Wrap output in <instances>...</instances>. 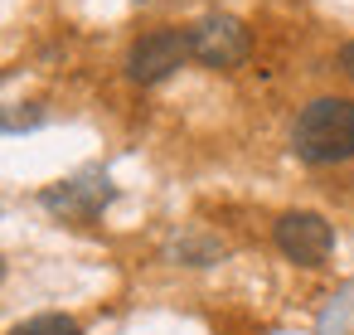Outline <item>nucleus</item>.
Masks as SVG:
<instances>
[{
  "mask_svg": "<svg viewBox=\"0 0 354 335\" xmlns=\"http://www.w3.org/2000/svg\"><path fill=\"white\" fill-rule=\"evenodd\" d=\"M291 151L306 165H339L354 156V102L349 98H315L301 107L291 127Z\"/></svg>",
  "mask_w": 354,
  "mask_h": 335,
  "instance_id": "nucleus-1",
  "label": "nucleus"
},
{
  "mask_svg": "<svg viewBox=\"0 0 354 335\" xmlns=\"http://www.w3.org/2000/svg\"><path fill=\"white\" fill-rule=\"evenodd\" d=\"M194 59V44H189V30L180 25H160V30H146L131 49H127V78L151 88V83H165L175 69H185Z\"/></svg>",
  "mask_w": 354,
  "mask_h": 335,
  "instance_id": "nucleus-2",
  "label": "nucleus"
},
{
  "mask_svg": "<svg viewBox=\"0 0 354 335\" xmlns=\"http://www.w3.org/2000/svg\"><path fill=\"white\" fill-rule=\"evenodd\" d=\"M189 44H194V59L204 69H218V73L238 69L252 49L243 20H233V15H204L199 25H189Z\"/></svg>",
  "mask_w": 354,
  "mask_h": 335,
  "instance_id": "nucleus-3",
  "label": "nucleus"
},
{
  "mask_svg": "<svg viewBox=\"0 0 354 335\" xmlns=\"http://www.w3.org/2000/svg\"><path fill=\"white\" fill-rule=\"evenodd\" d=\"M272 238H277L281 257H291L296 267H320V262L330 257V248H335V228H330L320 214H310V209L281 214L277 228H272Z\"/></svg>",
  "mask_w": 354,
  "mask_h": 335,
  "instance_id": "nucleus-4",
  "label": "nucleus"
},
{
  "mask_svg": "<svg viewBox=\"0 0 354 335\" xmlns=\"http://www.w3.org/2000/svg\"><path fill=\"white\" fill-rule=\"evenodd\" d=\"M107 199H112V185H107L102 175L68 180V185H59V190L44 194V204H49L54 214H64V219H97Z\"/></svg>",
  "mask_w": 354,
  "mask_h": 335,
  "instance_id": "nucleus-5",
  "label": "nucleus"
},
{
  "mask_svg": "<svg viewBox=\"0 0 354 335\" xmlns=\"http://www.w3.org/2000/svg\"><path fill=\"white\" fill-rule=\"evenodd\" d=\"M10 335H83V330H78V320H73V316L44 311V316H30V320H20Z\"/></svg>",
  "mask_w": 354,
  "mask_h": 335,
  "instance_id": "nucleus-6",
  "label": "nucleus"
},
{
  "mask_svg": "<svg viewBox=\"0 0 354 335\" xmlns=\"http://www.w3.org/2000/svg\"><path fill=\"white\" fill-rule=\"evenodd\" d=\"M339 73H344V78L354 83V39H349V44L339 49Z\"/></svg>",
  "mask_w": 354,
  "mask_h": 335,
  "instance_id": "nucleus-7",
  "label": "nucleus"
},
{
  "mask_svg": "<svg viewBox=\"0 0 354 335\" xmlns=\"http://www.w3.org/2000/svg\"><path fill=\"white\" fill-rule=\"evenodd\" d=\"M0 277H6V262H0Z\"/></svg>",
  "mask_w": 354,
  "mask_h": 335,
  "instance_id": "nucleus-8",
  "label": "nucleus"
}]
</instances>
